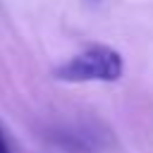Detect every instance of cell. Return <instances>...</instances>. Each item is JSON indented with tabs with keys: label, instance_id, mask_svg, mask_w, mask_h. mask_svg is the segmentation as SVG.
<instances>
[{
	"label": "cell",
	"instance_id": "cell-1",
	"mask_svg": "<svg viewBox=\"0 0 153 153\" xmlns=\"http://www.w3.org/2000/svg\"><path fill=\"white\" fill-rule=\"evenodd\" d=\"M124 74V57L110 45H91L67 62H62L53 76L65 84H112Z\"/></svg>",
	"mask_w": 153,
	"mask_h": 153
},
{
	"label": "cell",
	"instance_id": "cell-2",
	"mask_svg": "<svg viewBox=\"0 0 153 153\" xmlns=\"http://www.w3.org/2000/svg\"><path fill=\"white\" fill-rule=\"evenodd\" d=\"M0 153H12V151H10V143H7V139H5L2 127H0Z\"/></svg>",
	"mask_w": 153,
	"mask_h": 153
}]
</instances>
